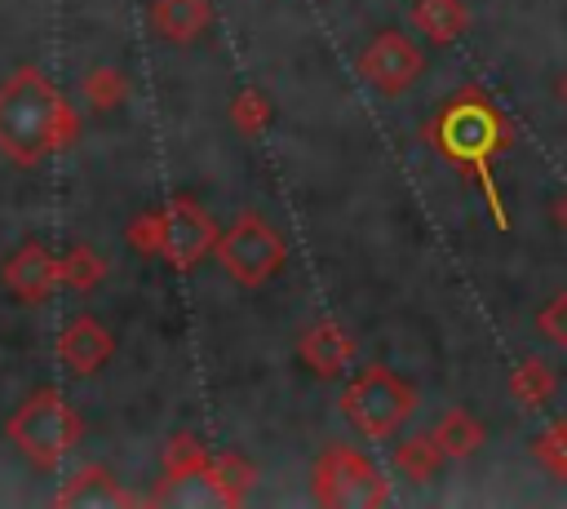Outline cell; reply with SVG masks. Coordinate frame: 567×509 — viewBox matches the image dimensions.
I'll use <instances>...</instances> for the list:
<instances>
[{"mask_svg": "<svg viewBox=\"0 0 567 509\" xmlns=\"http://www.w3.org/2000/svg\"><path fill=\"white\" fill-rule=\"evenodd\" d=\"M421 66H425V53L403 31H381L359 58V75L381 93H403L421 75Z\"/></svg>", "mask_w": 567, "mask_h": 509, "instance_id": "8", "label": "cell"}, {"mask_svg": "<svg viewBox=\"0 0 567 509\" xmlns=\"http://www.w3.org/2000/svg\"><path fill=\"white\" fill-rule=\"evenodd\" d=\"M416 412V389L394 376L390 367H363L346 389H341V416L368 438L385 443L403 429V420Z\"/></svg>", "mask_w": 567, "mask_h": 509, "instance_id": "3", "label": "cell"}, {"mask_svg": "<svg viewBox=\"0 0 567 509\" xmlns=\"http://www.w3.org/2000/svg\"><path fill=\"white\" fill-rule=\"evenodd\" d=\"M213 474H217V482L226 487L230 505H239L244 491L252 487V465H244L239 456H217V460H213Z\"/></svg>", "mask_w": 567, "mask_h": 509, "instance_id": "23", "label": "cell"}, {"mask_svg": "<svg viewBox=\"0 0 567 509\" xmlns=\"http://www.w3.org/2000/svg\"><path fill=\"white\" fill-rule=\"evenodd\" d=\"M430 434L439 438V447H443V456H447V460H465V456H474V451L487 443L483 420H478V416H470L465 407L443 412V416H439V425H434Z\"/></svg>", "mask_w": 567, "mask_h": 509, "instance_id": "13", "label": "cell"}, {"mask_svg": "<svg viewBox=\"0 0 567 509\" xmlns=\"http://www.w3.org/2000/svg\"><path fill=\"white\" fill-rule=\"evenodd\" d=\"M532 456H536L540 469H549L554 478L567 482V420H554L549 429H540L536 443H532Z\"/></svg>", "mask_w": 567, "mask_h": 509, "instance_id": "18", "label": "cell"}, {"mask_svg": "<svg viewBox=\"0 0 567 509\" xmlns=\"http://www.w3.org/2000/svg\"><path fill=\"white\" fill-rule=\"evenodd\" d=\"M536 328H540V336H549L554 345H567V292L554 297V301L536 314Z\"/></svg>", "mask_w": 567, "mask_h": 509, "instance_id": "24", "label": "cell"}, {"mask_svg": "<svg viewBox=\"0 0 567 509\" xmlns=\"http://www.w3.org/2000/svg\"><path fill=\"white\" fill-rule=\"evenodd\" d=\"M80 434V420L71 412V403L58 389H35L13 416H9V443L35 465V469H58L62 456L71 451Z\"/></svg>", "mask_w": 567, "mask_h": 509, "instance_id": "4", "label": "cell"}, {"mask_svg": "<svg viewBox=\"0 0 567 509\" xmlns=\"http://www.w3.org/2000/svg\"><path fill=\"white\" fill-rule=\"evenodd\" d=\"M75 137V115L53 80L35 66H18L0 84V150L13 164H35Z\"/></svg>", "mask_w": 567, "mask_h": 509, "instance_id": "2", "label": "cell"}, {"mask_svg": "<svg viewBox=\"0 0 567 509\" xmlns=\"http://www.w3.org/2000/svg\"><path fill=\"white\" fill-rule=\"evenodd\" d=\"M106 274V266H102V257L89 248V243H75L71 252H66V261H62V279L71 283V288H93L97 279Z\"/></svg>", "mask_w": 567, "mask_h": 509, "instance_id": "19", "label": "cell"}, {"mask_svg": "<svg viewBox=\"0 0 567 509\" xmlns=\"http://www.w3.org/2000/svg\"><path fill=\"white\" fill-rule=\"evenodd\" d=\"M554 389H558L554 367L540 363V359H523V363L509 372V394H514V403H523L527 412L545 407V403L554 398Z\"/></svg>", "mask_w": 567, "mask_h": 509, "instance_id": "17", "label": "cell"}, {"mask_svg": "<svg viewBox=\"0 0 567 509\" xmlns=\"http://www.w3.org/2000/svg\"><path fill=\"white\" fill-rule=\"evenodd\" d=\"M297 354L315 376H341L354 363V336H346L337 323H315L297 341Z\"/></svg>", "mask_w": 567, "mask_h": 509, "instance_id": "11", "label": "cell"}, {"mask_svg": "<svg viewBox=\"0 0 567 509\" xmlns=\"http://www.w3.org/2000/svg\"><path fill=\"white\" fill-rule=\"evenodd\" d=\"M230 115H235V128H239V133H261L266 120H270V102L261 97V89H244V93L235 97Z\"/></svg>", "mask_w": 567, "mask_h": 509, "instance_id": "21", "label": "cell"}, {"mask_svg": "<svg viewBox=\"0 0 567 509\" xmlns=\"http://www.w3.org/2000/svg\"><path fill=\"white\" fill-rule=\"evenodd\" d=\"M204 465H208V456H204V447L190 434L168 438V447H164V474H190V469H204Z\"/></svg>", "mask_w": 567, "mask_h": 509, "instance_id": "22", "label": "cell"}, {"mask_svg": "<svg viewBox=\"0 0 567 509\" xmlns=\"http://www.w3.org/2000/svg\"><path fill=\"white\" fill-rule=\"evenodd\" d=\"M558 221H563V230H567V195L558 199Z\"/></svg>", "mask_w": 567, "mask_h": 509, "instance_id": "26", "label": "cell"}, {"mask_svg": "<svg viewBox=\"0 0 567 509\" xmlns=\"http://www.w3.org/2000/svg\"><path fill=\"white\" fill-rule=\"evenodd\" d=\"M310 491L319 505H332V509H372V505H385L390 500V487L381 478V469L346 447V443H332L323 447V456L315 460V474H310Z\"/></svg>", "mask_w": 567, "mask_h": 509, "instance_id": "6", "label": "cell"}, {"mask_svg": "<svg viewBox=\"0 0 567 509\" xmlns=\"http://www.w3.org/2000/svg\"><path fill=\"white\" fill-rule=\"evenodd\" d=\"M111 354H115V336L93 314H75L58 336V359L71 376H93Z\"/></svg>", "mask_w": 567, "mask_h": 509, "instance_id": "10", "label": "cell"}, {"mask_svg": "<svg viewBox=\"0 0 567 509\" xmlns=\"http://www.w3.org/2000/svg\"><path fill=\"white\" fill-rule=\"evenodd\" d=\"M208 18H213L208 0H155V4H151L155 31H159L164 40H173V44H190V40L208 27Z\"/></svg>", "mask_w": 567, "mask_h": 509, "instance_id": "12", "label": "cell"}, {"mask_svg": "<svg viewBox=\"0 0 567 509\" xmlns=\"http://www.w3.org/2000/svg\"><path fill=\"white\" fill-rule=\"evenodd\" d=\"M137 496H128V491H120L115 487V478L106 474V469H80L62 491H58V505H133Z\"/></svg>", "mask_w": 567, "mask_h": 509, "instance_id": "15", "label": "cell"}, {"mask_svg": "<svg viewBox=\"0 0 567 509\" xmlns=\"http://www.w3.org/2000/svg\"><path fill=\"white\" fill-rule=\"evenodd\" d=\"M128 243H133L137 252H159V208L133 217V226H128Z\"/></svg>", "mask_w": 567, "mask_h": 509, "instance_id": "25", "label": "cell"}, {"mask_svg": "<svg viewBox=\"0 0 567 509\" xmlns=\"http://www.w3.org/2000/svg\"><path fill=\"white\" fill-rule=\"evenodd\" d=\"M443 460H447V456H443V447H439L434 434H412V438H403V443L394 447V469H399L408 482H430Z\"/></svg>", "mask_w": 567, "mask_h": 509, "instance_id": "16", "label": "cell"}, {"mask_svg": "<svg viewBox=\"0 0 567 509\" xmlns=\"http://www.w3.org/2000/svg\"><path fill=\"white\" fill-rule=\"evenodd\" d=\"M412 22L425 31V40L452 44L470 27V13L461 0H412Z\"/></svg>", "mask_w": 567, "mask_h": 509, "instance_id": "14", "label": "cell"}, {"mask_svg": "<svg viewBox=\"0 0 567 509\" xmlns=\"http://www.w3.org/2000/svg\"><path fill=\"white\" fill-rule=\"evenodd\" d=\"M217 261H221V270L235 279V283H244V288H261L270 274H279L284 270V261H288V248H284V239H279V230L266 221V217H257V212H239L221 235H217Z\"/></svg>", "mask_w": 567, "mask_h": 509, "instance_id": "5", "label": "cell"}, {"mask_svg": "<svg viewBox=\"0 0 567 509\" xmlns=\"http://www.w3.org/2000/svg\"><path fill=\"white\" fill-rule=\"evenodd\" d=\"M217 235L221 230L213 226V217L186 195H177L159 208V257L173 270H190L204 252L217 248Z\"/></svg>", "mask_w": 567, "mask_h": 509, "instance_id": "7", "label": "cell"}, {"mask_svg": "<svg viewBox=\"0 0 567 509\" xmlns=\"http://www.w3.org/2000/svg\"><path fill=\"white\" fill-rule=\"evenodd\" d=\"M124 93H128V84H124V75H120V71H111V66H97V71H89V75H84V97H89L97 111L120 106V102H124Z\"/></svg>", "mask_w": 567, "mask_h": 509, "instance_id": "20", "label": "cell"}, {"mask_svg": "<svg viewBox=\"0 0 567 509\" xmlns=\"http://www.w3.org/2000/svg\"><path fill=\"white\" fill-rule=\"evenodd\" d=\"M558 97H563V102H567V71H563V75H558Z\"/></svg>", "mask_w": 567, "mask_h": 509, "instance_id": "27", "label": "cell"}, {"mask_svg": "<svg viewBox=\"0 0 567 509\" xmlns=\"http://www.w3.org/2000/svg\"><path fill=\"white\" fill-rule=\"evenodd\" d=\"M4 288L18 297V301H27V305H35V301H44L53 288H58V279H62V261H53L49 257V248L44 243H22L9 261H4Z\"/></svg>", "mask_w": 567, "mask_h": 509, "instance_id": "9", "label": "cell"}, {"mask_svg": "<svg viewBox=\"0 0 567 509\" xmlns=\"http://www.w3.org/2000/svg\"><path fill=\"white\" fill-rule=\"evenodd\" d=\"M430 142H434V150H439L452 168L470 173V177L483 186L487 212H492V221L505 230L509 217H505V204H501V190H496V177H492V159L509 146V124H505V115H501L478 89H461V93L430 120Z\"/></svg>", "mask_w": 567, "mask_h": 509, "instance_id": "1", "label": "cell"}]
</instances>
